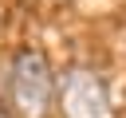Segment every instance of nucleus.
I'll return each mask as SVG.
<instances>
[{
    "label": "nucleus",
    "mask_w": 126,
    "mask_h": 118,
    "mask_svg": "<svg viewBox=\"0 0 126 118\" xmlns=\"http://www.w3.org/2000/svg\"><path fill=\"white\" fill-rule=\"evenodd\" d=\"M0 118H8V114H4V110H0Z\"/></svg>",
    "instance_id": "obj_3"
},
{
    "label": "nucleus",
    "mask_w": 126,
    "mask_h": 118,
    "mask_svg": "<svg viewBox=\"0 0 126 118\" xmlns=\"http://www.w3.org/2000/svg\"><path fill=\"white\" fill-rule=\"evenodd\" d=\"M8 102L16 118H47L55 102V75L43 59V51H16L12 75H8Z\"/></svg>",
    "instance_id": "obj_1"
},
{
    "label": "nucleus",
    "mask_w": 126,
    "mask_h": 118,
    "mask_svg": "<svg viewBox=\"0 0 126 118\" xmlns=\"http://www.w3.org/2000/svg\"><path fill=\"white\" fill-rule=\"evenodd\" d=\"M59 106H63V118H114V114H110L106 83H102L94 71H87V67L63 75Z\"/></svg>",
    "instance_id": "obj_2"
}]
</instances>
